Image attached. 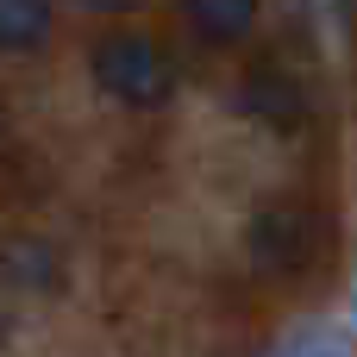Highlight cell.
Wrapping results in <instances>:
<instances>
[{"instance_id": "3", "label": "cell", "mask_w": 357, "mask_h": 357, "mask_svg": "<svg viewBox=\"0 0 357 357\" xmlns=\"http://www.w3.org/2000/svg\"><path fill=\"white\" fill-rule=\"evenodd\" d=\"M238 107H245L251 119L276 126V132H301V126L314 119V100H307V88H301L295 75H282L276 63H264V69H251V75H245V88H238Z\"/></svg>"}, {"instance_id": "1", "label": "cell", "mask_w": 357, "mask_h": 357, "mask_svg": "<svg viewBox=\"0 0 357 357\" xmlns=\"http://www.w3.org/2000/svg\"><path fill=\"white\" fill-rule=\"evenodd\" d=\"M245 251L264 276H301L326 257V220L307 201H270V207L251 213Z\"/></svg>"}, {"instance_id": "2", "label": "cell", "mask_w": 357, "mask_h": 357, "mask_svg": "<svg viewBox=\"0 0 357 357\" xmlns=\"http://www.w3.org/2000/svg\"><path fill=\"white\" fill-rule=\"evenodd\" d=\"M94 82H100L113 100H126V107H163V100L176 94L169 56H163L151 38H138V31H113V38L94 44Z\"/></svg>"}, {"instance_id": "5", "label": "cell", "mask_w": 357, "mask_h": 357, "mask_svg": "<svg viewBox=\"0 0 357 357\" xmlns=\"http://www.w3.org/2000/svg\"><path fill=\"white\" fill-rule=\"evenodd\" d=\"M0 38H6V50H38L50 38V6L44 0H0Z\"/></svg>"}, {"instance_id": "4", "label": "cell", "mask_w": 357, "mask_h": 357, "mask_svg": "<svg viewBox=\"0 0 357 357\" xmlns=\"http://www.w3.org/2000/svg\"><path fill=\"white\" fill-rule=\"evenodd\" d=\"M182 19L207 44H245L257 25V0H182Z\"/></svg>"}, {"instance_id": "7", "label": "cell", "mask_w": 357, "mask_h": 357, "mask_svg": "<svg viewBox=\"0 0 357 357\" xmlns=\"http://www.w3.org/2000/svg\"><path fill=\"white\" fill-rule=\"evenodd\" d=\"M75 6H88V13H107V19H119V13H132L138 0H75Z\"/></svg>"}, {"instance_id": "6", "label": "cell", "mask_w": 357, "mask_h": 357, "mask_svg": "<svg viewBox=\"0 0 357 357\" xmlns=\"http://www.w3.org/2000/svg\"><path fill=\"white\" fill-rule=\"evenodd\" d=\"M270 357H351V351H345V339H333V333H301V339L276 345Z\"/></svg>"}]
</instances>
